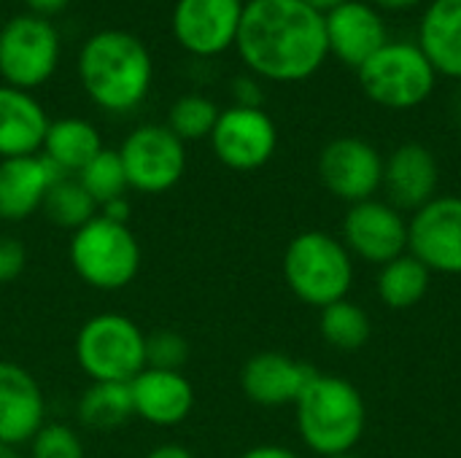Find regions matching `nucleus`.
Listing matches in <instances>:
<instances>
[{"label":"nucleus","mask_w":461,"mask_h":458,"mask_svg":"<svg viewBox=\"0 0 461 458\" xmlns=\"http://www.w3.org/2000/svg\"><path fill=\"white\" fill-rule=\"evenodd\" d=\"M235 49L257 78L276 84L305 81L330 57L324 13L305 0H249Z\"/></svg>","instance_id":"nucleus-1"},{"label":"nucleus","mask_w":461,"mask_h":458,"mask_svg":"<svg viewBox=\"0 0 461 458\" xmlns=\"http://www.w3.org/2000/svg\"><path fill=\"white\" fill-rule=\"evenodd\" d=\"M86 97L105 113H130L151 92L154 59L146 43L130 30L92 32L76 59Z\"/></svg>","instance_id":"nucleus-2"},{"label":"nucleus","mask_w":461,"mask_h":458,"mask_svg":"<svg viewBox=\"0 0 461 458\" xmlns=\"http://www.w3.org/2000/svg\"><path fill=\"white\" fill-rule=\"evenodd\" d=\"M294 416L305 448L321 458L351 454L367 424V408L359 389L346 378L321 373H316L294 402Z\"/></svg>","instance_id":"nucleus-3"},{"label":"nucleus","mask_w":461,"mask_h":458,"mask_svg":"<svg viewBox=\"0 0 461 458\" xmlns=\"http://www.w3.org/2000/svg\"><path fill=\"white\" fill-rule=\"evenodd\" d=\"M281 270L289 292L319 310L346 300L354 283V256L343 240L321 229L294 235L284 251Z\"/></svg>","instance_id":"nucleus-4"},{"label":"nucleus","mask_w":461,"mask_h":458,"mask_svg":"<svg viewBox=\"0 0 461 458\" xmlns=\"http://www.w3.org/2000/svg\"><path fill=\"white\" fill-rule=\"evenodd\" d=\"M68 259L81 283L97 292H122L140 273V243L130 224L95 216L76 229L68 243Z\"/></svg>","instance_id":"nucleus-5"},{"label":"nucleus","mask_w":461,"mask_h":458,"mask_svg":"<svg viewBox=\"0 0 461 458\" xmlns=\"http://www.w3.org/2000/svg\"><path fill=\"white\" fill-rule=\"evenodd\" d=\"M76 364L89 383H132L146 370V332L122 313H97L78 327Z\"/></svg>","instance_id":"nucleus-6"},{"label":"nucleus","mask_w":461,"mask_h":458,"mask_svg":"<svg viewBox=\"0 0 461 458\" xmlns=\"http://www.w3.org/2000/svg\"><path fill=\"white\" fill-rule=\"evenodd\" d=\"M362 92L381 108L411 111L429 100L438 73L413 40H389L359 70Z\"/></svg>","instance_id":"nucleus-7"},{"label":"nucleus","mask_w":461,"mask_h":458,"mask_svg":"<svg viewBox=\"0 0 461 458\" xmlns=\"http://www.w3.org/2000/svg\"><path fill=\"white\" fill-rule=\"evenodd\" d=\"M59 32L46 16L16 13L0 24V78L8 86L32 92L59 65Z\"/></svg>","instance_id":"nucleus-8"},{"label":"nucleus","mask_w":461,"mask_h":458,"mask_svg":"<svg viewBox=\"0 0 461 458\" xmlns=\"http://www.w3.org/2000/svg\"><path fill=\"white\" fill-rule=\"evenodd\" d=\"M124 165L127 186L138 194L170 192L186 170V143L167 124H140L116 148Z\"/></svg>","instance_id":"nucleus-9"},{"label":"nucleus","mask_w":461,"mask_h":458,"mask_svg":"<svg viewBox=\"0 0 461 458\" xmlns=\"http://www.w3.org/2000/svg\"><path fill=\"white\" fill-rule=\"evenodd\" d=\"M208 140L224 167L254 173L273 159L278 148V127L265 108L230 105L219 113Z\"/></svg>","instance_id":"nucleus-10"},{"label":"nucleus","mask_w":461,"mask_h":458,"mask_svg":"<svg viewBox=\"0 0 461 458\" xmlns=\"http://www.w3.org/2000/svg\"><path fill=\"white\" fill-rule=\"evenodd\" d=\"M319 178L324 189L348 202L373 200L384 184V157L365 138L343 135L330 140L319 154Z\"/></svg>","instance_id":"nucleus-11"},{"label":"nucleus","mask_w":461,"mask_h":458,"mask_svg":"<svg viewBox=\"0 0 461 458\" xmlns=\"http://www.w3.org/2000/svg\"><path fill=\"white\" fill-rule=\"evenodd\" d=\"M408 251L429 270L461 275V197L438 194L408 221Z\"/></svg>","instance_id":"nucleus-12"},{"label":"nucleus","mask_w":461,"mask_h":458,"mask_svg":"<svg viewBox=\"0 0 461 458\" xmlns=\"http://www.w3.org/2000/svg\"><path fill=\"white\" fill-rule=\"evenodd\" d=\"M243 0H176L170 30L192 57H219L235 46Z\"/></svg>","instance_id":"nucleus-13"},{"label":"nucleus","mask_w":461,"mask_h":458,"mask_svg":"<svg viewBox=\"0 0 461 458\" xmlns=\"http://www.w3.org/2000/svg\"><path fill=\"white\" fill-rule=\"evenodd\" d=\"M343 246L367 265H389L408 251V221L386 200H365L343 219Z\"/></svg>","instance_id":"nucleus-14"},{"label":"nucleus","mask_w":461,"mask_h":458,"mask_svg":"<svg viewBox=\"0 0 461 458\" xmlns=\"http://www.w3.org/2000/svg\"><path fill=\"white\" fill-rule=\"evenodd\" d=\"M46 424V397L30 370L0 359V448L30 445Z\"/></svg>","instance_id":"nucleus-15"},{"label":"nucleus","mask_w":461,"mask_h":458,"mask_svg":"<svg viewBox=\"0 0 461 458\" xmlns=\"http://www.w3.org/2000/svg\"><path fill=\"white\" fill-rule=\"evenodd\" d=\"M327 46L343 65L359 70L375 51L389 43V30L381 11L367 0H348L324 13Z\"/></svg>","instance_id":"nucleus-16"},{"label":"nucleus","mask_w":461,"mask_h":458,"mask_svg":"<svg viewBox=\"0 0 461 458\" xmlns=\"http://www.w3.org/2000/svg\"><path fill=\"white\" fill-rule=\"evenodd\" d=\"M313 378L316 367H311L308 362L292 359L278 351H262L243 364L240 389L259 408H284L294 405Z\"/></svg>","instance_id":"nucleus-17"},{"label":"nucleus","mask_w":461,"mask_h":458,"mask_svg":"<svg viewBox=\"0 0 461 458\" xmlns=\"http://www.w3.org/2000/svg\"><path fill=\"white\" fill-rule=\"evenodd\" d=\"M440 165L435 154L421 143L397 146L389 159H384V184L386 202L397 211H419L438 197Z\"/></svg>","instance_id":"nucleus-18"},{"label":"nucleus","mask_w":461,"mask_h":458,"mask_svg":"<svg viewBox=\"0 0 461 458\" xmlns=\"http://www.w3.org/2000/svg\"><path fill=\"white\" fill-rule=\"evenodd\" d=\"M130 394L135 418L159 429L184 424L194 410V386L184 373L146 367L130 383Z\"/></svg>","instance_id":"nucleus-19"},{"label":"nucleus","mask_w":461,"mask_h":458,"mask_svg":"<svg viewBox=\"0 0 461 458\" xmlns=\"http://www.w3.org/2000/svg\"><path fill=\"white\" fill-rule=\"evenodd\" d=\"M59 175L43 154L0 159V221L22 224L35 216Z\"/></svg>","instance_id":"nucleus-20"},{"label":"nucleus","mask_w":461,"mask_h":458,"mask_svg":"<svg viewBox=\"0 0 461 458\" xmlns=\"http://www.w3.org/2000/svg\"><path fill=\"white\" fill-rule=\"evenodd\" d=\"M51 119L32 92L0 84V159L41 154Z\"/></svg>","instance_id":"nucleus-21"},{"label":"nucleus","mask_w":461,"mask_h":458,"mask_svg":"<svg viewBox=\"0 0 461 458\" xmlns=\"http://www.w3.org/2000/svg\"><path fill=\"white\" fill-rule=\"evenodd\" d=\"M419 49L435 73L461 84V0H429L419 22Z\"/></svg>","instance_id":"nucleus-22"},{"label":"nucleus","mask_w":461,"mask_h":458,"mask_svg":"<svg viewBox=\"0 0 461 458\" xmlns=\"http://www.w3.org/2000/svg\"><path fill=\"white\" fill-rule=\"evenodd\" d=\"M105 146H103L100 130L92 121H86L81 116H62L49 124L41 154L62 175H76Z\"/></svg>","instance_id":"nucleus-23"},{"label":"nucleus","mask_w":461,"mask_h":458,"mask_svg":"<svg viewBox=\"0 0 461 458\" xmlns=\"http://www.w3.org/2000/svg\"><path fill=\"white\" fill-rule=\"evenodd\" d=\"M81 427L92 432H111L135 418L130 383H89L76 405Z\"/></svg>","instance_id":"nucleus-24"},{"label":"nucleus","mask_w":461,"mask_h":458,"mask_svg":"<svg viewBox=\"0 0 461 458\" xmlns=\"http://www.w3.org/2000/svg\"><path fill=\"white\" fill-rule=\"evenodd\" d=\"M429 283H432V273L413 254H402L381 267L378 297L392 310H411L427 297Z\"/></svg>","instance_id":"nucleus-25"},{"label":"nucleus","mask_w":461,"mask_h":458,"mask_svg":"<svg viewBox=\"0 0 461 458\" xmlns=\"http://www.w3.org/2000/svg\"><path fill=\"white\" fill-rule=\"evenodd\" d=\"M319 332L330 348L343 351V354H354V351H362L367 346V340L373 335V321L362 305H357L346 297V300L327 305L321 310Z\"/></svg>","instance_id":"nucleus-26"},{"label":"nucleus","mask_w":461,"mask_h":458,"mask_svg":"<svg viewBox=\"0 0 461 458\" xmlns=\"http://www.w3.org/2000/svg\"><path fill=\"white\" fill-rule=\"evenodd\" d=\"M41 213L49 219V224L68 229L73 235L97 216V205L73 175H59L49 189Z\"/></svg>","instance_id":"nucleus-27"},{"label":"nucleus","mask_w":461,"mask_h":458,"mask_svg":"<svg viewBox=\"0 0 461 458\" xmlns=\"http://www.w3.org/2000/svg\"><path fill=\"white\" fill-rule=\"evenodd\" d=\"M86 194L95 200L97 211L103 205H108L111 200L127 197L130 186H127V175H124V165L119 159L116 148H103L95 159H89L76 175H73Z\"/></svg>","instance_id":"nucleus-28"},{"label":"nucleus","mask_w":461,"mask_h":458,"mask_svg":"<svg viewBox=\"0 0 461 458\" xmlns=\"http://www.w3.org/2000/svg\"><path fill=\"white\" fill-rule=\"evenodd\" d=\"M219 113L221 111H219V105L211 97H205L200 92H189V94H181L170 105L165 124L184 143H189V140H205V138H211Z\"/></svg>","instance_id":"nucleus-29"},{"label":"nucleus","mask_w":461,"mask_h":458,"mask_svg":"<svg viewBox=\"0 0 461 458\" xmlns=\"http://www.w3.org/2000/svg\"><path fill=\"white\" fill-rule=\"evenodd\" d=\"M30 458H86V448L73 427L46 421L30 440Z\"/></svg>","instance_id":"nucleus-30"},{"label":"nucleus","mask_w":461,"mask_h":458,"mask_svg":"<svg viewBox=\"0 0 461 458\" xmlns=\"http://www.w3.org/2000/svg\"><path fill=\"white\" fill-rule=\"evenodd\" d=\"M189 343L181 332L176 329H157L146 335V367L151 370H170V373H184L189 362Z\"/></svg>","instance_id":"nucleus-31"},{"label":"nucleus","mask_w":461,"mask_h":458,"mask_svg":"<svg viewBox=\"0 0 461 458\" xmlns=\"http://www.w3.org/2000/svg\"><path fill=\"white\" fill-rule=\"evenodd\" d=\"M27 267V248L14 235H0V286L14 283Z\"/></svg>","instance_id":"nucleus-32"},{"label":"nucleus","mask_w":461,"mask_h":458,"mask_svg":"<svg viewBox=\"0 0 461 458\" xmlns=\"http://www.w3.org/2000/svg\"><path fill=\"white\" fill-rule=\"evenodd\" d=\"M230 92H232L235 105H243V108H262L265 89H262V84H259L257 76H251V73L235 76L232 84H230Z\"/></svg>","instance_id":"nucleus-33"},{"label":"nucleus","mask_w":461,"mask_h":458,"mask_svg":"<svg viewBox=\"0 0 461 458\" xmlns=\"http://www.w3.org/2000/svg\"><path fill=\"white\" fill-rule=\"evenodd\" d=\"M100 216L111 219V221H119V224H130V213H132V205L127 197H119V200H111L108 205H103L97 211Z\"/></svg>","instance_id":"nucleus-34"},{"label":"nucleus","mask_w":461,"mask_h":458,"mask_svg":"<svg viewBox=\"0 0 461 458\" xmlns=\"http://www.w3.org/2000/svg\"><path fill=\"white\" fill-rule=\"evenodd\" d=\"M238 458H300L294 451L284 448V445H254L249 451H243Z\"/></svg>","instance_id":"nucleus-35"},{"label":"nucleus","mask_w":461,"mask_h":458,"mask_svg":"<svg viewBox=\"0 0 461 458\" xmlns=\"http://www.w3.org/2000/svg\"><path fill=\"white\" fill-rule=\"evenodd\" d=\"M68 3H70V0H24V5L30 8V13L46 16V19L54 16V13H59V11H65Z\"/></svg>","instance_id":"nucleus-36"},{"label":"nucleus","mask_w":461,"mask_h":458,"mask_svg":"<svg viewBox=\"0 0 461 458\" xmlns=\"http://www.w3.org/2000/svg\"><path fill=\"white\" fill-rule=\"evenodd\" d=\"M143 458H197L186 445H178V443H162L157 448H151Z\"/></svg>","instance_id":"nucleus-37"},{"label":"nucleus","mask_w":461,"mask_h":458,"mask_svg":"<svg viewBox=\"0 0 461 458\" xmlns=\"http://www.w3.org/2000/svg\"><path fill=\"white\" fill-rule=\"evenodd\" d=\"M375 8H384V11H408V8H416L421 5L424 0H370Z\"/></svg>","instance_id":"nucleus-38"},{"label":"nucleus","mask_w":461,"mask_h":458,"mask_svg":"<svg viewBox=\"0 0 461 458\" xmlns=\"http://www.w3.org/2000/svg\"><path fill=\"white\" fill-rule=\"evenodd\" d=\"M311 8H316L319 13H330V11H335L338 5H343V3H348V0H305Z\"/></svg>","instance_id":"nucleus-39"},{"label":"nucleus","mask_w":461,"mask_h":458,"mask_svg":"<svg viewBox=\"0 0 461 458\" xmlns=\"http://www.w3.org/2000/svg\"><path fill=\"white\" fill-rule=\"evenodd\" d=\"M454 116H456V121H459V127H461V84H459L456 97H454Z\"/></svg>","instance_id":"nucleus-40"},{"label":"nucleus","mask_w":461,"mask_h":458,"mask_svg":"<svg viewBox=\"0 0 461 458\" xmlns=\"http://www.w3.org/2000/svg\"><path fill=\"white\" fill-rule=\"evenodd\" d=\"M332 458H359V456H354V454H343V456H332Z\"/></svg>","instance_id":"nucleus-41"},{"label":"nucleus","mask_w":461,"mask_h":458,"mask_svg":"<svg viewBox=\"0 0 461 458\" xmlns=\"http://www.w3.org/2000/svg\"><path fill=\"white\" fill-rule=\"evenodd\" d=\"M0 458H3V448H0Z\"/></svg>","instance_id":"nucleus-42"}]
</instances>
